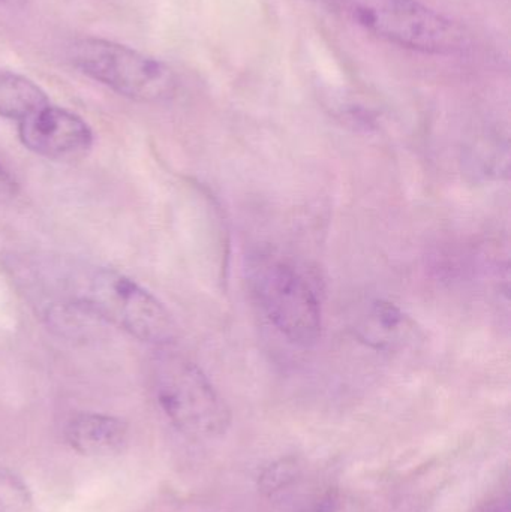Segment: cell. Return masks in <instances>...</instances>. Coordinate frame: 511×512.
<instances>
[{
	"label": "cell",
	"instance_id": "6da1fadb",
	"mask_svg": "<svg viewBox=\"0 0 511 512\" xmlns=\"http://www.w3.org/2000/svg\"><path fill=\"white\" fill-rule=\"evenodd\" d=\"M18 268L20 282L42 303L48 319L59 321L77 313L159 348L176 340V322L164 304L120 271L53 256Z\"/></svg>",
	"mask_w": 511,
	"mask_h": 512
},
{
	"label": "cell",
	"instance_id": "7a4b0ae2",
	"mask_svg": "<svg viewBox=\"0 0 511 512\" xmlns=\"http://www.w3.org/2000/svg\"><path fill=\"white\" fill-rule=\"evenodd\" d=\"M162 348L152 361L150 382L159 408L183 435L198 441L221 438L231 424L224 397L189 358Z\"/></svg>",
	"mask_w": 511,
	"mask_h": 512
},
{
	"label": "cell",
	"instance_id": "3957f363",
	"mask_svg": "<svg viewBox=\"0 0 511 512\" xmlns=\"http://www.w3.org/2000/svg\"><path fill=\"white\" fill-rule=\"evenodd\" d=\"M248 285L267 321L293 345L311 348L323 328L320 301L305 274L282 255L249 256Z\"/></svg>",
	"mask_w": 511,
	"mask_h": 512
},
{
	"label": "cell",
	"instance_id": "277c9868",
	"mask_svg": "<svg viewBox=\"0 0 511 512\" xmlns=\"http://www.w3.org/2000/svg\"><path fill=\"white\" fill-rule=\"evenodd\" d=\"M69 59L81 74L132 101H165L176 92V75L167 63L119 42L77 39Z\"/></svg>",
	"mask_w": 511,
	"mask_h": 512
},
{
	"label": "cell",
	"instance_id": "5b68a950",
	"mask_svg": "<svg viewBox=\"0 0 511 512\" xmlns=\"http://www.w3.org/2000/svg\"><path fill=\"white\" fill-rule=\"evenodd\" d=\"M357 24L390 44L431 54L462 50L464 33L417 0H339Z\"/></svg>",
	"mask_w": 511,
	"mask_h": 512
},
{
	"label": "cell",
	"instance_id": "8992f818",
	"mask_svg": "<svg viewBox=\"0 0 511 512\" xmlns=\"http://www.w3.org/2000/svg\"><path fill=\"white\" fill-rule=\"evenodd\" d=\"M18 138L30 152L56 162L83 159L95 140L86 120L51 104L18 122Z\"/></svg>",
	"mask_w": 511,
	"mask_h": 512
},
{
	"label": "cell",
	"instance_id": "52a82bcc",
	"mask_svg": "<svg viewBox=\"0 0 511 512\" xmlns=\"http://www.w3.org/2000/svg\"><path fill=\"white\" fill-rule=\"evenodd\" d=\"M353 330L360 342L384 352H398L417 339L416 322L392 301L368 300L357 309Z\"/></svg>",
	"mask_w": 511,
	"mask_h": 512
},
{
	"label": "cell",
	"instance_id": "ba28073f",
	"mask_svg": "<svg viewBox=\"0 0 511 512\" xmlns=\"http://www.w3.org/2000/svg\"><path fill=\"white\" fill-rule=\"evenodd\" d=\"M65 438L69 447L81 456H111L128 444L129 427L120 418L84 412L66 424Z\"/></svg>",
	"mask_w": 511,
	"mask_h": 512
},
{
	"label": "cell",
	"instance_id": "9c48e42d",
	"mask_svg": "<svg viewBox=\"0 0 511 512\" xmlns=\"http://www.w3.org/2000/svg\"><path fill=\"white\" fill-rule=\"evenodd\" d=\"M48 104L47 93L35 81L0 69V116L20 122Z\"/></svg>",
	"mask_w": 511,
	"mask_h": 512
},
{
	"label": "cell",
	"instance_id": "30bf717a",
	"mask_svg": "<svg viewBox=\"0 0 511 512\" xmlns=\"http://www.w3.org/2000/svg\"><path fill=\"white\" fill-rule=\"evenodd\" d=\"M32 496L17 475L0 471V512H29Z\"/></svg>",
	"mask_w": 511,
	"mask_h": 512
},
{
	"label": "cell",
	"instance_id": "8fae6325",
	"mask_svg": "<svg viewBox=\"0 0 511 512\" xmlns=\"http://www.w3.org/2000/svg\"><path fill=\"white\" fill-rule=\"evenodd\" d=\"M20 192L17 180L0 164V204L11 203Z\"/></svg>",
	"mask_w": 511,
	"mask_h": 512
},
{
	"label": "cell",
	"instance_id": "7c38bea8",
	"mask_svg": "<svg viewBox=\"0 0 511 512\" xmlns=\"http://www.w3.org/2000/svg\"><path fill=\"white\" fill-rule=\"evenodd\" d=\"M305 512H339L338 502L335 498H324L315 502Z\"/></svg>",
	"mask_w": 511,
	"mask_h": 512
},
{
	"label": "cell",
	"instance_id": "4fadbf2b",
	"mask_svg": "<svg viewBox=\"0 0 511 512\" xmlns=\"http://www.w3.org/2000/svg\"><path fill=\"white\" fill-rule=\"evenodd\" d=\"M486 512H510L509 502L498 501L492 504Z\"/></svg>",
	"mask_w": 511,
	"mask_h": 512
}]
</instances>
